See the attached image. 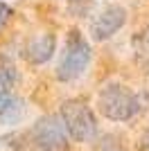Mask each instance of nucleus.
Returning a JSON list of instances; mask_svg holds the SVG:
<instances>
[{"label":"nucleus","instance_id":"nucleus-1","mask_svg":"<svg viewBox=\"0 0 149 151\" xmlns=\"http://www.w3.org/2000/svg\"><path fill=\"white\" fill-rule=\"evenodd\" d=\"M97 108L111 122H129L140 113V99L122 83H106L97 95Z\"/></svg>","mask_w":149,"mask_h":151},{"label":"nucleus","instance_id":"nucleus-2","mask_svg":"<svg viewBox=\"0 0 149 151\" xmlns=\"http://www.w3.org/2000/svg\"><path fill=\"white\" fill-rule=\"evenodd\" d=\"M90 63V45L84 41L79 32H70L66 47L61 52V61L56 65V79L59 81H74L86 72Z\"/></svg>","mask_w":149,"mask_h":151},{"label":"nucleus","instance_id":"nucleus-3","mask_svg":"<svg viewBox=\"0 0 149 151\" xmlns=\"http://www.w3.org/2000/svg\"><path fill=\"white\" fill-rule=\"evenodd\" d=\"M61 122L68 131V138L77 142H93L97 135V120L90 106L84 101L70 99L61 106Z\"/></svg>","mask_w":149,"mask_h":151},{"label":"nucleus","instance_id":"nucleus-4","mask_svg":"<svg viewBox=\"0 0 149 151\" xmlns=\"http://www.w3.org/2000/svg\"><path fill=\"white\" fill-rule=\"evenodd\" d=\"M30 151H68V131L61 117L45 115L30 133Z\"/></svg>","mask_w":149,"mask_h":151},{"label":"nucleus","instance_id":"nucleus-5","mask_svg":"<svg viewBox=\"0 0 149 151\" xmlns=\"http://www.w3.org/2000/svg\"><path fill=\"white\" fill-rule=\"evenodd\" d=\"M124 23H127V9L120 7V5H108L104 12L93 20L90 34H93L95 41H106V38H111L115 32L122 29Z\"/></svg>","mask_w":149,"mask_h":151},{"label":"nucleus","instance_id":"nucleus-6","mask_svg":"<svg viewBox=\"0 0 149 151\" xmlns=\"http://www.w3.org/2000/svg\"><path fill=\"white\" fill-rule=\"evenodd\" d=\"M54 47H56V38L52 34H38L34 36L27 43L25 47V57L27 61L34 63V65H41V63H48L54 54Z\"/></svg>","mask_w":149,"mask_h":151},{"label":"nucleus","instance_id":"nucleus-7","mask_svg":"<svg viewBox=\"0 0 149 151\" xmlns=\"http://www.w3.org/2000/svg\"><path fill=\"white\" fill-rule=\"evenodd\" d=\"M25 115V101L20 97L12 93V90H5L0 93V124H18L20 117Z\"/></svg>","mask_w":149,"mask_h":151},{"label":"nucleus","instance_id":"nucleus-8","mask_svg":"<svg viewBox=\"0 0 149 151\" xmlns=\"http://www.w3.org/2000/svg\"><path fill=\"white\" fill-rule=\"evenodd\" d=\"M95 151H127V147H124V142H122L120 135L106 133V135H102V138L97 140Z\"/></svg>","mask_w":149,"mask_h":151},{"label":"nucleus","instance_id":"nucleus-9","mask_svg":"<svg viewBox=\"0 0 149 151\" xmlns=\"http://www.w3.org/2000/svg\"><path fill=\"white\" fill-rule=\"evenodd\" d=\"M14 81H16V70L9 61L5 59H0V93H5V90H12Z\"/></svg>","mask_w":149,"mask_h":151},{"label":"nucleus","instance_id":"nucleus-10","mask_svg":"<svg viewBox=\"0 0 149 151\" xmlns=\"http://www.w3.org/2000/svg\"><path fill=\"white\" fill-rule=\"evenodd\" d=\"M68 9H70V14L84 18V16H88L90 9H93V0H68Z\"/></svg>","mask_w":149,"mask_h":151},{"label":"nucleus","instance_id":"nucleus-11","mask_svg":"<svg viewBox=\"0 0 149 151\" xmlns=\"http://www.w3.org/2000/svg\"><path fill=\"white\" fill-rule=\"evenodd\" d=\"M138 149H140V151H149V129L140 135V140H138Z\"/></svg>","mask_w":149,"mask_h":151},{"label":"nucleus","instance_id":"nucleus-12","mask_svg":"<svg viewBox=\"0 0 149 151\" xmlns=\"http://www.w3.org/2000/svg\"><path fill=\"white\" fill-rule=\"evenodd\" d=\"M9 14H12V9H9L7 5H2V2H0V25H2V23L9 18Z\"/></svg>","mask_w":149,"mask_h":151}]
</instances>
